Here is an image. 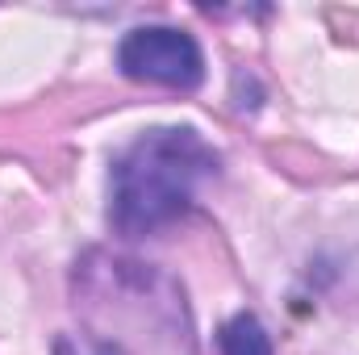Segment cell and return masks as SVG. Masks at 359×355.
<instances>
[{"label": "cell", "instance_id": "6da1fadb", "mask_svg": "<svg viewBox=\"0 0 359 355\" xmlns=\"http://www.w3.org/2000/svg\"><path fill=\"white\" fill-rule=\"evenodd\" d=\"M217 176V151L192 126H155L117 151L109 168V226L147 239L180 222L201 184Z\"/></svg>", "mask_w": 359, "mask_h": 355}, {"label": "cell", "instance_id": "7a4b0ae2", "mask_svg": "<svg viewBox=\"0 0 359 355\" xmlns=\"http://www.w3.org/2000/svg\"><path fill=\"white\" fill-rule=\"evenodd\" d=\"M117 67L126 80L192 92L205 80V51L176 25H134L117 42Z\"/></svg>", "mask_w": 359, "mask_h": 355}, {"label": "cell", "instance_id": "3957f363", "mask_svg": "<svg viewBox=\"0 0 359 355\" xmlns=\"http://www.w3.org/2000/svg\"><path fill=\"white\" fill-rule=\"evenodd\" d=\"M217 347L222 355H276L271 351V335L268 326L255 318V314H234L222 330H217Z\"/></svg>", "mask_w": 359, "mask_h": 355}, {"label": "cell", "instance_id": "277c9868", "mask_svg": "<svg viewBox=\"0 0 359 355\" xmlns=\"http://www.w3.org/2000/svg\"><path fill=\"white\" fill-rule=\"evenodd\" d=\"M96 355H117V347H109V343H100V347H96Z\"/></svg>", "mask_w": 359, "mask_h": 355}]
</instances>
